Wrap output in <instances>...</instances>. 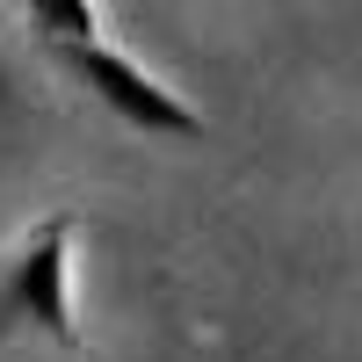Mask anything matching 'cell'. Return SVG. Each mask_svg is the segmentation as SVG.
<instances>
[{
	"instance_id": "obj_1",
	"label": "cell",
	"mask_w": 362,
	"mask_h": 362,
	"mask_svg": "<svg viewBox=\"0 0 362 362\" xmlns=\"http://www.w3.org/2000/svg\"><path fill=\"white\" fill-rule=\"evenodd\" d=\"M73 232H80L73 210H51V218L22 225L8 247H0V341H15V334H44L51 348L80 355L73 290H66Z\"/></svg>"
},
{
	"instance_id": "obj_2",
	"label": "cell",
	"mask_w": 362,
	"mask_h": 362,
	"mask_svg": "<svg viewBox=\"0 0 362 362\" xmlns=\"http://www.w3.org/2000/svg\"><path fill=\"white\" fill-rule=\"evenodd\" d=\"M58 73H66L73 87H87V95H95L116 124H131V131H145V138H203V116L189 109L174 95V87H160L153 73L138 66V58H124V51H109L102 37L95 44H51L44 51Z\"/></svg>"
},
{
	"instance_id": "obj_3",
	"label": "cell",
	"mask_w": 362,
	"mask_h": 362,
	"mask_svg": "<svg viewBox=\"0 0 362 362\" xmlns=\"http://www.w3.org/2000/svg\"><path fill=\"white\" fill-rule=\"evenodd\" d=\"M8 8H22V22L37 29V44H95L102 37V15L95 0H8Z\"/></svg>"
}]
</instances>
